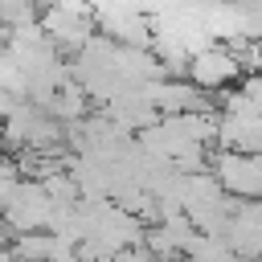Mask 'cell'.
<instances>
[{
    "instance_id": "6da1fadb",
    "label": "cell",
    "mask_w": 262,
    "mask_h": 262,
    "mask_svg": "<svg viewBox=\"0 0 262 262\" xmlns=\"http://www.w3.org/2000/svg\"><path fill=\"white\" fill-rule=\"evenodd\" d=\"M201 94H209V90H229L233 82H242L246 78V66L237 61V53L233 49H221V45H205V49H196L192 57H188V74H184Z\"/></svg>"
}]
</instances>
